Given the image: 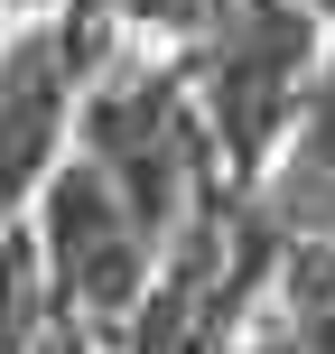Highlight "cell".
Masks as SVG:
<instances>
[]
</instances>
